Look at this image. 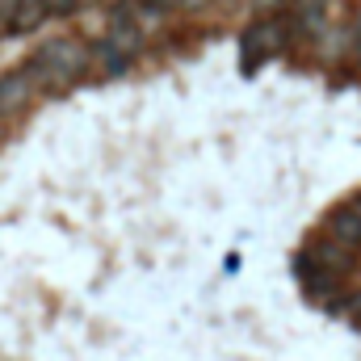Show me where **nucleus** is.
<instances>
[{
  "label": "nucleus",
  "mask_w": 361,
  "mask_h": 361,
  "mask_svg": "<svg viewBox=\"0 0 361 361\" xmlns=\"http://www.w3.org/2000/svg\"><path fill=\"white\" fill-rule=\"evenodd\" d=\"M25 68L34 72L38 92L72 89V85L89 72V47H85L80 38H51V42H42V47L30 55Z\"/></svg>",
  "instance_id": "1"
},
{
  "label": "nucleus",
  "mask_w": 361,
  "mask_h": 361,
  "mask_svg": "<svg viewBox=\"0 0 361 361\" xmlns=\"http://www.w3.org/2000/svg\"><path fill=\"white\" fill-rule=\"evenodd\" d=\"M290 25H294V17H269V21H257V25L244 30V38H240L244 72H252L265 55H277L290 42Z\"/></svg>",
  "instance_id": "2"
},
{
  "label": "nucleus",
  "mask_w": 361,
  "mask_h": 361,
  "mask_svg": "<svg viewBox=\"0 0 361 361\" xmlns=\"http://www.w3.org/2000/svg\"><path fill=\"white\" fill-rule=\"evenodd\" d=\"M105 47H114L126 63L139 55V47H143V25H139V17H135V8L130 4H118L114 13H109V30H105V38H101Z\"/></svg>",
  "instance_id": "3"
},
{
  "label": "nucleus",
  "mask_w": 361,
  "mask_h": 361,
  "mask_svg": "<svg viewBox=\"0 0 361 361\" xmlns=\"http://www.w3.org/2000/svg\"><path fill=\"white\" fill-rule=\"evenodd\" d=\"M34 97H42L38 85H34V72L30 68H17V72H4L0 76V118L4 122H13L17 114H25L30 109V101Z\"/></svg>",
  "instance_id": "4"
},
{
  "label": "nucleus",
  "mask_w": 361,
  "mask_h": 361,
  "mask_svg": "<svg viewBox=\"0 0 361 361\" xmlns=\"http://www.w3.org/2000/svg\"><path fill=\"white\" fill-rule=\"evenodd\" d=\"M324 235H328L332 244L357 252L361 248V193L357 197H349L345 206H336V210L328 214V231H324Z\"/></svg>",
  "instance_id": "5"
},
{
  "label": "nucleus",
  "mask_w": 361,
  "mask_h": 361,
  "mask_svg": "<svg viewBox=\"0 0 361 361\" xmlns=\"http://www.w3.org/2000/svg\"><path fill=\"white\" fill-rule=\"evenodd\" d=\"M89 68H97L101 76H122L126 72V59L114 51V47H105V42H97L89 51Z\"/></svg>",
  "instance_id": "6"
},
{
  "label": "nucleus",
  "mask_w": 361,
  "mask_h": 361,
  "mask_svg": "<svg viewBox=\"0 0 361 361\" xmlns=\"http://www.w3.org/2000/svg\"><path fill=\"white\" fill-rule=\"evenodd\" d=\"M290 4H294V25H307V30L324 25V17L332 8V0H290Z\"/></svg>",
  "instance_id": "7"
},
{
  "label": "nucleus",
  "mask_w": 361,
  "mask_h": 361,
  "mask_svg": "<svg viewBox=\"0 0 361 361\" xmlns=\"http://www.w3.org/2000/svg\"><path fill=\"white\" fill-rule=\"evenodd\" d=\"M42 17H47L42 0H21V4L13 8V17H8V30H34Z\"/></svg>",
  "instance_id": "8"
},
{
  "label": "nucleus",
  "mask_w": 361,
  "mask_h": 361,
  "mask_svg": "<svg viewBox=\"0 0 361 361\" xmlns=\"http://www.w3.org/2000/svg\"><path fill=\"white\" fill-rule=\"evenodd\" d=\"M143 4H152V8H160V13H164V8H197L202 0H143Z\"/></svg>",
  "instance_id": "9"
},
{
  "label": "nucleus",
  "mask_w": 361,
  "mask_h": 361,
  "mask_svg": "<svg viewBox=\"0 0 361 361\" xmlns=\"http://www.w3.org/2000/svg\"><path fill=\"white\" fill-rule=\"evenodd\" d=\"M76 4H80V0H42V8H47V13H72Z\"/></svg>",
  "instance_id": "10"
},
{
  "label": "nucleus",
  "mask_w": 361,
  "mask_h": 361,
  "mask_svg": "<svg viewBox=\"0 0 361 361\" xmlns=\"http://www.w3.org/2000/svg\"><path fill=\"white\" fill-rule=\"evenodd\" d=\"M353 59H361V8H357V30H353Z\"/></svg>",
  "instance_id": "11"
},
{
  "label": "nucleus",
  "mask_w": 361,
  "mask_h": 361,
  "mask_svg": "<svg viewBox=\"0 0 361 361\" xmlns=\"http://www.w3.org/2000/svg\"><path fill=\"white\" fill-rule=\"evenodd\" d=\"M17 4H21V0H0V21H8V17H13V8H17Z\"/></svg>",
  "instance_id": "12"
},
{
  "label": "nucleus",
  "mask_w": 361,
  "mask_h": 361,
  "mask_svg": "<svg viewBox=\"0 0 361 361\" xmlns=\"http://www.w3.org/2000/svg\"><path fill=\"white\" fill-rule=\"evenodd\" d=\"M349 307H353V319H357V324H361V298H353Z\"/></svg>",
  "instance_id": "13"
},
{
  "label": "nucleus",
  "mask_w": 361,
  "mask_h": 361,
  "mask_svg": "<svg viewBox=\"0 0 361 361\" xmlns=\"http://www.w3.org/2000/svg\"><path fill=\"white\" fill-rule=\"evenodd\" d=\"M4 130H8V122H4V118H0V139H4Z\"/></svg>",
  "instance_id": "14"
}]
</instances>
